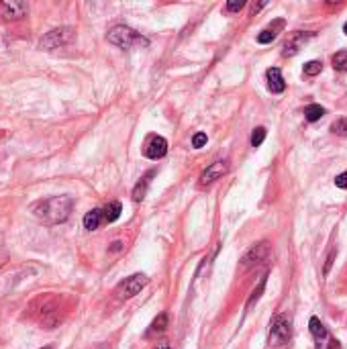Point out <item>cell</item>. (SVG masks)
Here are the masks:
<instances>
[{
  "instance_id": "24",
  "label": "cell",
  "mask_w": 347,
  "mask_h": 349,
  "mask_svg": "<svg viewBox=\"0 0 347 349\" xmlns=\"http://www.w3.org/2000/svg\"><path fill=\"white\" fill-rule=\"evenodd\" d=\"M206 141H208L206 133H196V135L192 137V147L200 149V147H204V145H206Z\"/></svg>"
},
{
  "instance_id": "20",
  "label": "cell",
  "mask_w": 347,
  "mask_h": 349,
  "mask_svg": "<svg viewBox=\"0 0 347 349\" xmlns=\"http://www.w3.org/2000/svg\"><path fill=\"white\" fill-rule=\"evenodd\" d=\"M321 70H323V63L317 61V59L305 63V76H309V78H315L317 74H321Z\"/></svg>"
},
{
  "instance_id": "32",
  "label": "cell",
  "mask_w": 347,
  "mask_h": 349,
  "mask_svg": "<svg viewBox=\"0 0 347 349\" xmlns=\"http://www.w3.org/2000/svg\"><path fill=\"white\" fill-rule=\"evenodd\" d=\"M41 349H53V347H51V345H47V347H41Z\"/></svg>"
},
{
  "instance_id": "3",
  "label": "cell",
  "mask_w": 347,
  "mask_h": 349,
  "mask_svg": "<svg viewBox=\"0 0 347 349\" xmlns=\"http://www.w3.org/2000/svg\"><path fill=\"white\" fill-rule=\"evenodd\" d=\"M292 335V327H290V317L288 315H276L270 323V335L268 341L272 347H280L284 343H288Z\"/></svg>"
},
{
  "instance_id": "29",
  "label": "cell",
  "mask_w": 347,
  "mask_h": 349,
  "mask_svg": "<svg viewBox=\"0 0 347 349\" xmlns=\"http://www.w3.org/2000/svg\"><path fill=\"white\" fill-rule=\"evenodd\" d=\"M121 249H123V243H121V241H115V243L111 245V251H115V253L121 251Z\"/></svg>"
},
{
  "instance_id": "12",
  "label": "cell",
  "mask_w": 347,
  "mask_h": 349,
  "mask_svg": "<svg viewBox=\"0 0 347 349\" xmlns=\"http://www.w3.org/2000/svg\"><path fill=\"white\" fill-rule=\"evenodd\" d=\"M266 78H268V88H270V92L280 94V92L286 90V82H284L282 72H280L278 68H270V70L266 72Z\"/></svg>"
},
{
  "instance_id": "33",
  "label": "cell",
  "mask_w": 347,
  "mask_h": 349,
  "mask_svg": "<svg viewBox=\"0 0 347 349\" xmlns=\"http://www.w3.org/2000/svg\"><path fill=\"white\" fill-rule=\"evenodd\" d=\"M102 349H104V347H102Z\"/></svg>"
},
{
  "instance_id": "14",
  "label": "cell",
  "mask_w": 347,
  "mask_h": 349,
  "mask_svg": "<svg viewBox=\"0 0 347 349\" xmlns=\"http://www.w3.org/2000/svg\"><path fill=\"white\" fill-rule=\"evenodd\" d=\"M156 174H158L156 170H149L147 174L143 176V178H141V180L135 184V188H133V200H135V202H141V200L145 198V194H147V188H149V184H151V178H154Z\"/></svg>"
},
{
  "instance_id": "31",
  "label": "cell",
  "mask_w": 347,
  "mask_h": 349,
  "mask_svg": "<svg viewBox=\"0 0 347 349\" xmlns=\"http://www.w3.org/2000/svg\"><path fill=\"white\" fill-rule=\"evenodd\" d=\"M343 33H345V35H347V23H345V25H343Z\"/></svg>"
},
{
  "instance_id": "30",
  "label": "cell",
  "mask_w": 347,
  "mask_h": 349,
  "mask_svg": "<svg viewBox=\"0 0 347 349\" xmlns=\"http://www.w3.org/2000/svg\"><path fill=\"white\" fill-rule=\"evenodd\" d=\"M158 349H170V345H166V343H162V345H160V347Z\"/></svg>"
},
{
  "instance_id": "23",
  "label": "cell",
  "mask_w": 347,
  "mask_h": 349,
  "mask_svg": "<svg viewBox=\"0 0 347 349\" xmlns=\"http://www.w3.org/2000/svg\"><path fill=\"white\" fill-rule=\"evenodd\" d=\"M331 131L339 137H347V119H337L333 125H331Z\"/></svg>"
},
{
  "instance_id": "7",
  "label": "cell",
  "mask_w": 347,
  "mask_h": 349,
  "mask_svg": "<svg viewBox=\"0 0 347 349\" xmlns=\"http://www.w3.org/2000/svg\"><path fill=\"white\" fill-rule=\"evenodd\" d=\"M313 37H315V33L294 31L292 35H288V39H286V43H284V47H282V55H284V57H292V55H296V53L305 47V43H307L309 39H313Z\"/></svg>"
},
{
  "instance_id": "5",
  "label": "cell",
  "mask_w": 347,
  "mask_h": 349,
  "mask_svg": "<svg viewBox=\"0 0 347 349\" xmlns=\"http://www.w3.org/2000/svg\"><path fill=\"white\" fill-rule=\"evenodd\" d=\"M272 257H274V253H272L270 243H268V241H262V243L253 245V247H251V249L243 255V259H241V268H243V270H249V268H253V266L268 264Z\"/></svg>"
},
{
  "instance_id": "26",
  "label": "cell",
  "mask_w": 347,
  "mask_h": 349,
  "mask_svg": "<svg viewBox=\"0 0 347 349\" xmlns=\"http://www.w3.org/2000/svg\"><path fill=\"white\" fill-rule=\"evenodd\" d=\"M335 255H337V249H331V253H329V257H327V261H325V268H323V274H325V276L329 274V270H331V266H333V261H335Z\"/></svg>"
},
{
  "instance_id": "1",
  "label": "cell",
  "mask_w": 347,
  "mask_h": 349,
  "mask_svg": "<svg viewBox=\"0 0 347 349\" xmlns=\"http://www.w3.org/2000/svg\"><path fill=\"white\" fill-rule=\"evenodd\" d=\"M74 208L72 196H51L47 200H41L33 206V212L39 221L47 225H57L70 219V212Z\"/></svg>"
},
{
  "instance_id": "22",
  "label": "cell",
  "mask_w": 347,
  "mask_h": 349,
  "mask_svg": "<svg viewBox=\"0 0 347 349\" xmlns=\"http://www.w3.org/2000/svg\"><path fill=\"white\" fill-rule=\"evenodd\" d=\"M264 139H266V129L264 127L253 129V133H251V147H259L264 143Z\"/></svg>"
},
{
  "instance_id": "10",
  "label": "cell",
  "mask_w": 347,
  "mask_h": 349,
  "mask_svg": "<svg viewBox=\"0 0 347 349\" xmlns=\"http://www.w3.org/2000/svg\"><path fill=\"white\" fill-rule=\"evenodd\" d=\"M29 6L25 2H18V0H2L0 2V16L8 18V20H16V18H23L27 14Z\"/></svg>"
},
{
  "instance_id": "4",
  "label": "cell",
  "mask_w": 347,
  "mask_h": 349,
  "mask_svg": "<svg viewBox=\"0 0 347 349\" xmlns=\"http://www.w3.org/2000/svg\"><path fill=\"white\" fill-rule=\"evenodd\" d=\"M147 284H149V278H147L145 274H133V276L125 278V280L115 288V294H117V298L127 300V298L137 296Z\"/></svg>"
},
{
  "instance_id": "21",
  "label": "cell",
  "mask_w": 347,
  "mask_h": 349,
  "mask_svg": "<svg viewBox=\"0 0 347 349\" xmlns=\"http://www.w3.org/2000/svg\"><path fill=\"white\" fill-rule=\"evenodd\" d=\"M276 29H264L259 35H257V43H262V45H268V43H272L274 39H276Z\"/></svg>"
},
{
  "instance_id": "16",
  "label": "cell",
  "mask_w": 347,
  "mask_h": 349,
  "mask_svg": "<svg viewBox=\"0 0 347 349\" xmlns=\"http://www.w3.org/2000/svg\"><path fill=\"white\" fill-rule=\"evenodd\" d=\"M166 329H168V315H166V313H160V315H158V319L151 323V327H149V331H147V337L162 335Z\"/></svg>"
},
{
  "instance_id": "19",
  "label": "cell",
  "mask_w": 347,
  "mask_h": 349,
  "mask_svg": "<svg viewBox=\"0 0 347 349\" xmlns=\"http://www.w3.org/2000/svg\"><path fill=\"white\" fill-rule=\"evenodd\" d=\"M333 68L337 70V72H347V49L343 51H337L335 55H333Z\"/></svg>"
},
{
  "instance_id": "6",
  "label": "cell",
  "mask_w": 347,
  "mask_h": 349,
  "mask_svg": "<svg viewBox=\"0 0 347 349\" xmlns=\"http://www.w3.org/2000/svg\"><path fill=\"white\" fill-rule=\"evenodd\" d=\"M74 29L72 27H59V29H53L49 33H45V37L41 39L39 47L45 49V51H51V49H57V47H63L68 45L72 39H74Z\"/></svg>"
},
{
  "instance_id": "25",
  "label": "cell",
  "mask_w": 347,
  "mask_h": 349,
  "mask_svg": "<svg viewBox=\"0 0 347 349\" xmlns=\"http://www.w3.org/2000/svg\"><path fill=\"white\" fill-rule=\"evenodd\" d=\"M243 6H245V0H231V2H227V10L229 12H237Z\"/></svg>"
},
{
  "instance_id": "28",
  "label": "cell",
  "mask_w": 347,
  "mask_h": 349,
  "mask_svg": "<svg viewBox=\"0 0 347 349\" xmlns=\"http://www.w3.org/2000/svg\"><path fill=\"white\" fill-rule=\"evenodd\" d=\"M6 261H8V249L0 245V268H2V266H4Z\"/></svg>"
},
{
  "instance_id": "15",
  "label": "cell",
  "mask_w": 347,
  "mask_h": 349,
  "mask_svg": "<svg viewBox=\"0 0 347 349\" xmlns=\"http://www.w3.org/2000/svg\"><path fill=\"white\" fill-rule=\"evenodd\" d=\"M266 282H268V274H262V276H259L257 286L253 288V292H251V296H249V300H247V304H245V311H251V309H253V304L262 298V294H264V290H266Z\"/></svg>"
},
{
  "instance_id": "8",
  "label": "cell",
  "mask_w": 347,
  "mask_h": 349,
  "mask_svg": "<svg viewBox=\"0 0 347 349\" xmlns=\"http://www.w3.org/2000/svg\"><path fill=\"white\" fill-rule=\"evenodd\" d=\"M229 172V162H225V160H219V162H214V164H210L202 174L198 178V184L200 186H208V184H212V182H216V180H221L223 176Z\"/></svg>"
},
{
  "instance_id": "27",
  "label": "cell",
  "mask_w": 347,
  "mask_h": 349,
  "mask_svg": "<svg viewBox=\"0 0 347 349\" xmlns=\"http://www.w3.org/2000/svg\"><path fill=\"white\" fill-rule=\"evenodd\" d=\"M335 186L341 188V190H347V172H343V174H339L335 178Z\"/></svg>"
},
{
  "instance_id": "18",
  "label": "cell",
  "mask_w": 347,
  "mask_h": 349,
  "mask_svg": "<svg viewBox=\"0 0 347 349\" xmlns=\"http://www.w3.org/2000/svg\"><path fill=\"white\" fill-rule=\"evenodd\" d=\"M325 117V108L321 106V104H309L307 108H305V119L309 121V123H317V121H321Z\"/></svg>"
},
{
  "instance_id": "2",
  "label": "cell",
  "mask_w": 347,
  "mask_h": 349,
  "mask_svg": "<svg viewBox=\"0 0 347 349\" xmlns=\"http://www.w3.org/2000/svg\"><path fill=\"white\" fill-rule=\"evenodd\" d=\"M106 39H109V43H113L121 49H131L133 45H141V47L149 45V41L145 37H141L137 31H133L131 27H125V25H115L106 33Z\"/></svg>"
},
{
  "instance_id": "11",
  "label": "cell",
  "mask_w": 347,
  "mask_h": 349,
  "mask_svg": "<svg viewBox=\"0 0 347 349\" xmlns=\"http://www.w3.org/2000/svg\"><path fill=\"white\" fill-rule=\"evenodd\" d=\"M143 151H145V158H149V160H162L168 154V141L160 135H151L147 139Z\"/></svg>"
},
{
  "instance_id": "13",
  "label": "cell",
  "mask_w": 347,
  "mask_h": 349,
  "mask_svg": "<svg viewBox=\"0 0 347 349\" xmlns=\"http://www.w3.org/2000/svg\"><path fill=\"white\" fill-rule=\"evenodd\" d=\"M102 223H104V210L102 208H92L84 214V229H88V231H96Z\"/></svg>"
},
{
  "instance_id": "17",
  "label": "cell",
  "mask_w": 347,
  "mask_h": 349,
  "mask_svg": "<svg viewBox=\"0 0 347 349\" xmlns=\"http://www.w3.org/2000/svg\"><path fill=\"white\" fill-rule=\"evenodd\" d=\"M102 210H104V221H106V223H115V221L121 216L123 206H121V202H117V200H115V202H109Z\"/></svg>"
},
{
  "instance_id": "9",
  "label": "cell",
  "mask_w": 347,
  "mask_h": 349,
  "mask_svg": "<svg viewBox=\"0 0 347 349\" xmlns=\"http://www.w3.org/2000/svg\"><path fill=\"white\" fill-rule=\"evenodd\" d=\"M309 329H311V333H313V337H315V341H317V349H327L329 345H335V341L329 337V333H327L325 325L321 323V319L311 317Z\"/></svg>"
}]
</instances>
